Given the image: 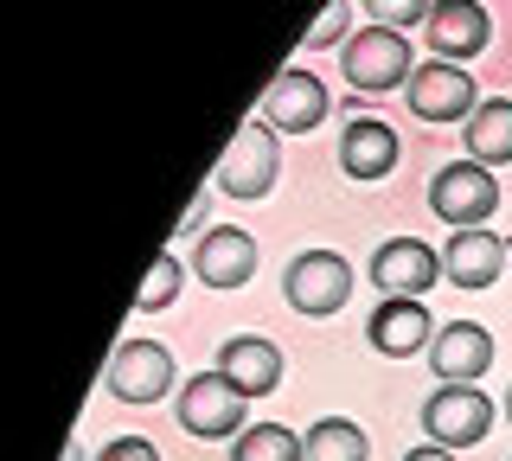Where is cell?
Masks as SVG:
<instances>
[{"instance_id":"17","label":"cell","mask_w":512,"mask_h":461,"mask_svg":"<svg viewBox=\"0 0 512 461\" xmlns=\"http://www.w3.org/2000/svg\"><path fill=\"white\" fill-rule=\"evenodd\" d=\"M218 372L244 397H269L282 385V353L263 340V333H231V340L218 346Z\"/></svg>"},{"instance_id":"25","label":"cell","mask_w":512,"mask_h":461,"mask_svg":"<svg viewBox=\"0 0 512 461\" xmlns=\"http://www.w3.org/2000/svg\"><path fill=\"white\" fill-rule=\"evenodd\" d=\"M404 461H455V449H442V442H423V449H410Z\"/></svg>"},{"instance_id":"13","label":"cell","mask_w":512,"mask_h":461,"mask_svg":"<svg viewBox=\"0 0 512 461\" xmlns=\"http://www.w3.org/2000/svg\"><path fill=\"white\" fill-rule=\"evenodd\" d=\"M372 282L378 295H429L442 282V257L416 237H391V244L372 250Z\"/></svg>"},{"instance_id":"16","label":"cell","mask_w":512,"mask_h":461,"mask_svg":"<svg viewBox=\"0 0 512 461\" xmlns=\"http://www.w3.org/2000/svg\"><path fill=\"white\" fill-rule=\"evenodd\" d=\"M340 167H346V180H384V173L397 167V129L391 122H378V116H352L346 129H340Z\"/></svg>"},{"instance_id":"21","label":"cell","mask_w":512,"mask_h":461,"mask_svg":"<svg viewBox=\"0 0 512 461\" xmlns=\"http://www.w3.org/2000/svg\"><path fill=\"white\" fill-rule=\"evenodd\" d=\"M173 295H180V257H173V250H160L154 269H148V282H141V295H135V308L154 314V308H167Z\"/></svg>"},{"instance_id":"20","label":"cell","mask_w":512,"mask_h":461,"mask_svg":"<svg viewBox=\"0 0 512 461\" xmlns=\"http://www.w3.org/2000/svg\"><path fill=\"white\" fill-rule=\"evenodd\" d=\"M231 461H301V436L288 423H256L231 436Z\"/></svg>"},{"instance_id":"3","label":"cell","mask_w":512,"mask_h":461,"mask_svg":"<svg viewBox=\"0 0 512 461\" xmlns=\"http://www.w3.org/2000/svg\"><path fill=\"white\" fill-rule=\"evenodd\" d=\"M282 295H288L295 314L327 321V314H340L352 301V263L340 250H301V257L288 263V276H282Z\"/></svg>"},{"instance_id":"26","label":"cell","mask_w":512,"mask_h":461,"mask_svg":"<svg viewBox=\"0 0 512 461\" xmlns=\"http://www.w3.org/2000/svg\"><path fill=\"white\" fill-rule=\"evenodd\" d=\"M64 461H84V449H77V442H71V449H64Z\"/></svg>"},{"instance_id":"19","label":"cell","mask_w":512,"mask_h":461,"mask_svg":"<svg viewBox=\"0 0 512 461\" xmlns=\"http://www.w3.org/2000/svg\"><path fill=\"white\" fill-rule=\"evenodd\" d=\"M301 461H372V442L352 417H320L301 436Z\"/></svg>"},{"instance_id":"9","label":"cell","mask_w":512,"mask_h":461,"mask_svg":"<svg viewBox=\"0 0 512 461\" xmlns=\"http://www.w3.org/2000/svg\"><path fill=\"white\" fill-rule=\"evenodd\" d=\"M404 97H410V116H423V122H468L474 109H480L474 77L461 71V65H448V58L416 65L410 84H404Z\"/></svg>"},{"instance_id":"23","label":"cell","mask_w":512,"mask_h":461,"mask_svg":"<svg viewBox=\"0 0 512 461\" xmlns=\"http://www.w3.org/2000/svg\"><path fill=\"white\" fill-rule=\"evenodd\" d=\"M346 20H352L346 0H327V13L308 26V52H320V45H346Z\"/></svg>"},{"instance_id":"12","label":"cell","mask_w":512,"mask_h":461,"mask_svg":"<svg viewBox=\"0 0 512 461\" xmlns=\"http://www.w3.org/2000/svg\"><path fill=\"white\" fill-rule=\"evenodd\" d=\"M192 276H199L205 289H244L256 276V237L237 231V225L199 231V244H192Z\"/></svg>"},{"instance_id":"27","label":"cell","mask_w":512,"mask_h":461,"mask_svg":"<svg viewBox=\"0 0 512 461\" xmlns=\"http://www.w3.org/2000/svg\"><path fill=\"white\" fill-rule=\"evenodd\" d=\"M506 417H512V391H506Z\"/></svg>"},{"instance_id":"6","label":"cell","mask_w":512,"mask_h":461,"mask_svg":"<svg viewBox=\"0 0 512 461\" xmlns=\"http://www.w3.org/2000/svg\"><path fill=\"white\" fill-rule=\"evenodd\" d=\"M327 109H333V97H327V84H320L308 65L276 71V77H269V90H263V122L276 135H308V129H320V122H327Z\"/></svg>"},{"instance_id":"5","label":"cell","mask_w":512,"mask_h":461,"mask_svg":"<svg viewBox=\"0 0 512 461\" xmlns=\"http://www.w3.org/2000/svg\"><path fill=\"white\" fill-rule=\"evenodd\" d=\"M244 404L250 397L231 385V378L218 372H199V378H186L180 397H173V410H180V429L186 436H199V442H218V436H237L244 429Z\"/></svg>"},{"instance_id":"10","label":"cell","mask_w":512,"mask_h":461,"mask_svg":"<svg viewBox=\"0 0 512 461\" xmlns=\"http://www.w3.org/2000/svg\"><path fill=\"white\" fill-rule=\"evenodd\" d=\"M423 39H429V52H436V58H448V65H468V58L487 52L493 20H487L480 0H436L429 20H423Z\"/></svg>"},{"instance_id":"14","label":"cell","mask_w":512,"mask_h":461,"mask_svg":"<svg viewBox=\"0 0 512 461\" xmlns=\"http://www.w3.org/2000/svg\"><path fill=\"white\" fill-rule=\"evenodd\" d=\"M429 365H436L442 385H474L493 365V333L480 321H448V327H436V340H429Z\"/></svg>"},{"instance_id":"8","label":"cell","mask_w":512,"mask_h":461,"mask_svg":"<svg viewBox=\"0 0 512 461\" xmlns=\"http://www.w3.org/2000/svg\"><path fill=\"white\" fill-rule=\"evenodd\" d=\"M109 397H122V404H154V397L173 391V353L160 340H122L116 359H109L103 372Z\"/></svg>"},{"instance_id":"7","label":"cell","mask_w":512,"mask_h":461,"mask_svg":"<svg viewBox=\"0 0 512 461\" xmlns=\"http://www.w3.org/2000/svg\"><path fill=\"white\" fill-rule=\"evenodd\" d=\"M487 429H493V404L480 385H442L423 404V436L442 442V449H474Z\"/></svg>"},{"instance_id":"1","label":"cell","mask_w":512,"mask_h":461,"mask_svg":"<svg viewBox=\"0 0 512 461\" xmlns=\"http://www.w3.org/2000/svg\"><path fill=\"white\" fill-rule=\"evenodd\" d=\"M429 212L455 231L487 225V218L500 212V180H493V167L487 161H448L436 180H429Z\"/></svg>"},{"instance_id":"15","label":"cell","mask_w":512,"mask_h":461,"mask_svg":"<svg viewBox=\"0 0 512 461\" xmlns=\"http://www.w3.org/2000/svg\"><path fill=\"white\" fill-rule=\"evenodd\" d=\"M500 269H506V237H493V231H448V250H442V276L455 282V289H493L500 282Z\"/></svg>"},{"instance_id":"4","label":"cell","mask_w":512,"mask_h":461,"mask_svg":"<svg viewBox=\"0 0 512 461\" xmlns=\"http://www.w3.org/2000/svg\"><path fill=\"white\" fill-rule=\"evenodd\" d=\"M340 65H346V84L365 90V97H384V90L410 84V45L404 33H391V26H365V33H352L340 45Z\"/></svg>"},{"instance_id":"2","label":"cell","mask_w":512,"mask_h":461,"mask_svg":"<svg viewBox=\"0 0 512 461\" xmlns=\"http://www.w3.org/2000/svg\"><path fill=\"white\" fill-rule=\"evenodd\" d=\"M276 167H282V148H276V129H269L263 116H250L244 129L231 135V148L218 154V193L231 199H263L269 186H276Z\"/></svg>"},{"instance_id":"18","label":"cell","mask_w":512,"mask_h":461,"mask_svg":"<svg viewBox=\"0 0 512 461\" xmlns=\"http://www.w3.org/2000/svg\"><path fill=\"white\" fill-rule=\"evenodd\" d=\"M461 129H468V161H487V167L512 161V97H487Z\"/></svg>"},{"instance_id":"22","label":"cell","mask_w":512,"mask_h":461,"mask_svg":"<svg viewBox=\"0 0 512 461\" xmlns=\"http://www.w3.org/2000/svg\"><path fill=\"white\" fill-rule=\"evenodd\" d=\"M429 7H436V0H365L372 26H391V33H404V26H423Z\"/></svg>"},{"instance_id":"24","label":"cell","mask_w":512,"mask_h":461,"mask_svg":"<svg viewBox=\"0 0 512 461\" xmlns=\"http://www.w3.org/2000/svg\"><path fill=\"white\" fill-rule=\"evenodd\" d=\"M96 461H160V455H154L148 436H116V442H103V455H96Z\"/></svg>"},{"instance_id":"11","label":"cell","mask_w":512,"mask_h":461,"mask_svg":"<svg viewBox=\"0 0 512 461\" xmlns=\"http://www.w3.org/2000/svg\"><path fill=\"white\" fill-rule=\"evenodd\" d=\"M365 340H372L384 359H410V353H429L436 321H429L423 295H384L372 308V321H365Z\"/></svg>"}]
</instances>
